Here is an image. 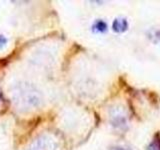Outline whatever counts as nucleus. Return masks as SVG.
<instances>
[{
  "label": "nucleus",
  "instance_id": "nucleus-4",
  "mask_svg": "<svg viewBox=\"0 0 160 150\" xmlns=\"http://www.w3.org/2000/svg\"><path fill=\"white\" fill-rule=\"evenodd\" d=\"M148 150H160V139L159 137L154 138L152 142L149 144Z\"/></svg>",
  "mask_w": 160,
  "mask_h": 150
},
{
  "label": "nucleus",
  "instance_id": "nucleus-5",
  "mask_svg": "<svg viewBox=\"0 0 160 150\" xmlns=\"http://www.w3.org/2000/svg\"><path fill=\"white\" fill-rule=\"evenodd\" d=\"M6 43H7V39L3 35H0V48H2Z\"/></svg>",
  "mask_w": 160,
  "mask_h": 150
},
{
  "label": "nucleus",
  "instance_id": "nucleus-1",
  "mask_svg": "<svg viewBox=\"0 0 160 150\" xmlns=\"http://www.w3.org/2000/svg\"><path fill=\"white\" fill-rule=\"evenodd\" d=\"M15 101L17 103V106H21L24 109H33L37 107L41 102V96L33 87L24 86L16 92Z\"/></svg>",
  "mask_w": 160,
  "mask_h": 150
},
{
  "label": "nucleus",
  "instance_id": "nucleus-2",
  "mask_svg": "<svg viewBox=\"0 0 160 150\" xmlns=\"http://www.w3.org/2000/svg\"><path fill=\"white\" fill-rule=\"evenodd\" d=\"M112 29L117 33H123L128 29V22L124 18H116L112 23Z\"/></svg>",
  "mask_w": 160,
  "mask_h": 150
},
{
  "label": "nucleus",
  "instance_id": "nucleus-3",
  "mask_svg": "<svg viewBox=\"0 0 160 150\" xmlns=\"http://www.w3.org/2000/svg\"><path fill=\"white\" fill-rule=\"evenodd\" d=\"M92 29L94 32H99V33H104L107 31V24L103 20H97L93 24Z\"/></svg>",
  "mask_w": 160,
  "mask_h": 150
},
{
  "label": "nucleus",
  "instance_id": "nucleus-6",
  "mask_svg": "<svg viewBox=\"0 0 160 150\" xmlns=\"http://www.w3.org/2000/svg\"><path fill=\"white\" fill-rule=\"evenodd\" d=\"M111 150H131V149L126 148V147H121V146H115V147H112Z\"/></svg>",
  "mask_w": 160,
  "mask_h": 150
}]
</instances>
